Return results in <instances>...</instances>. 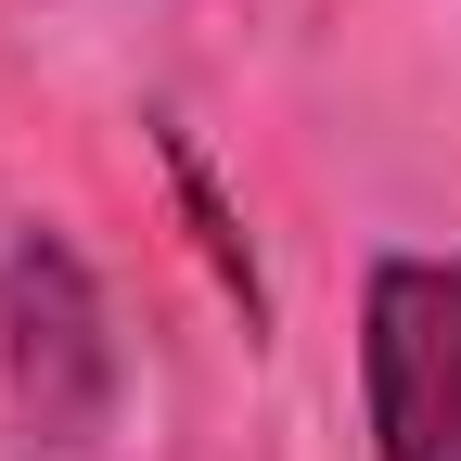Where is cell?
<instances>
[{"label":"cell","instance_id":"7a4b0ae2","mask_svg":"<svg viewBox=\"0 0 461 461\" xmlns=\"http://www.w3.org/2000/svg\"><path fill=\"white\" fill-rule=\"evenodd\" d=\"M0 411L26 448H90L115 423V321L103 282L51 218L0 244Z\"/></svg>","mask_w":461,"mask_h":461},{"label":"cell","instance_id":"6da1fadb","mask_svg":"<svg viewBox=\"0 0 461 461\" xmlns=\"http://www.w3.org/2000/svg\"><path fill=\"white\" fill-rule=\"evenodd\" d=\"M346 372H359L372 461H461V257L372 244L346 308Z\"/></svg>","mask_w":461,"mask_h":461},{"label":"cell","instance_id":"3957f363","mask_svg":"<svg viewBox=\"0 0 461 461\" xmlns=\"http://www.w3.org/2000/svg\"><path fill=\"white\" fill-rule=\"evenodd\" d=\"M154 154H167V193H180L193 244H205V269H218V295L244 308V333L269 346V282H257V244H244V230H230V205H218V167L193 154V129H154Z\"/></svg>","mask_w":461,"mask_h":461}]
</instances>
